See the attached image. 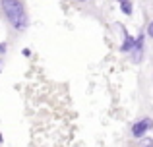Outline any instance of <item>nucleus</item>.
<instances>
[{"label":"nucleus","instance_id":"obj_1","mask_svg":"<svg viewBox=\"0 0 153 147\" xmlns=\"http://www.w3.org/2000/svg\"><path fill=\"white\" fill-rule=\"evenodd\" d=\"M2 4V10L6 19L12 23L16 31H23L27 27V12L23 8L22 0H0Z\"/></svg>","mask_w":153,"mask_h":147},{"label":"nucleus","instance_id":"obj_3","mask_svg":"<svg viewBox=\"0 0 153 147\" xmlns=\"http://www.w3.org/2000/svg\"><path fill=\"white\" fill-rule=\"evenodd\" d=\"M142 56H143V37H138L134 49H132V58H134V62H140Z\"/></svg>","mask_w":153,"mask_h":147},{"label":"nucleus","instance_id":"obj_5","mask_svg":"<svg viewBox=\"0 0 153 147\" xmlns=\"http://www.w3.org/2000/svg\"><path fill=\"white\" fill-rule=\"evenodd\" d=\"M118 2H120V10H122L126 16H130L132 14V2L130 0H118Z\"/></svg>","mask_w":153,"mask_h":147},{"label":"nucleus","instance_id":"obj_6","mask_svg":"<svg viewBox=\"0 0 153 147\" xmlns=\"http://www.w3.org/2000/svg\"><path fill=\"white\" fill-rule=\"evenodd\" d=\"M140 147H153V141H151V140H143Z\"/></svg>","mask_w":153,"mask_h":147},{"label":"nucleus","instance_id":"obj_11","mask_svg":"<svg viewBox=\"0 0 153 147\" xmlns=\"http://www.w3.org/2000/svg\"><path fill=\"white\" fill-rule=\"evenodd\" d=\"M78 2H85V0H78Z\"/></svg>","mask_w":153,"mask_h":147},{"label":"nucleus","instance_id":"obj_2","mask_svg":"<svg viewBox=\"0 0 153 147\" xmlns=\"http://www.w3.org/2000/svg\"><path fill=\"white\" fill-rule=\"evenodd\" d=\"M151 126H153L151 118H142V120H138L134 126H132V136L134 137H143L146 132L151 128Z\"/></svg>","mask_w":153,"mask_h":147},{"label":"nucleus","instance_id":"obj_7","mask_svg":"<svg viewBox=\"0 0 153 147\" xmlns=\"http://www.w3.org/2000/svg\"><path fill=\"white\" fill-rule=\"evenodd\" d=\"M147 35H149V37H153V21L147 25Z\"/></svg>","mask_w":153,"mask_h":147},{"label":"nucleus","instance_id":"obj_10","mask_svg":"<svg viewBox=\"0 0 153 147\" xmlns=\"http://www.w3.org/2000/svg\"><path fill=\"white\" fill-rule=\"evenodd\" d=\"M0 143H2V136H0Z\"/></svg>","mask_w":153,"mask_h":147},{"label":"nucleus","instance_id":"obj_9","mask_svg":"<svg viewBox=\"0 0 153 147\" xmlns=\"http://www.w3.org/2000/svg\"><path fill=\"white\" fill-rule=\"evenodd\" d=\"M4 50H6V47H4V45H0V52H4Z\"/></svg>","mask_w":153,"mask_h":147},{"label":"nucleus","instance_id":"obj_8","mask_svg":"<svg viewBox=\"0 0 153 147\" xmlns=\"http://www.w3.org/2000/svg\"><path fill=\"white\" fill-rule=\"evenodd\" d=\"M22 54H23V56H31V50H29V49H23Z\"/></svg>","mask_w":153,"mask_h":147},{"label":"nucleus","instance_id":"obj_4","mask_svg":"<svg viewBox=\"0 0 153 147\" xmlns=\"http://www.w3.org/2000/svg\"><path fill=\"white\" fill-rule=\"evenodd\" d=\"M134 45H136V39L124 29V43H122V47H120V50H122V52H128V50L134 49Z\"/></svg>","mask_w":153,"mask_h":147}]
</instances>
